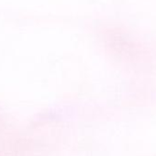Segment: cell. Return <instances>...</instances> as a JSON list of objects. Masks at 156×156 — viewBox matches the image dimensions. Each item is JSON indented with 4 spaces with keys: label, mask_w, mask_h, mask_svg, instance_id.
Masks as SVG:
<instances>
[]
</instances>
